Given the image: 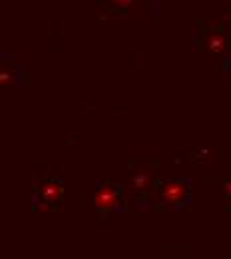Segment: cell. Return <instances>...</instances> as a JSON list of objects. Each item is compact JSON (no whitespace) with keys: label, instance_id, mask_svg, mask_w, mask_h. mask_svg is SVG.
<instances>
[{"label":"cell","instance_id":"6da1fadb","mask_svg":"<svg viewBox=\"0 0 231 259\" xmlns=\"http://www.w3.org/2000/svg\"><path fill=\"white\" fill-rule=\"evenodd\" d=\"M94 203H96V207L102 209V211L114 209L118 205V192H116V188H112V186L100 188L98 192L94 194Z\"/></svg>","mask_w":231,"mask_h":259},{"label":"cell","instance_id":"7a4b0ae2","mask_svg":"<svg viewBox=\"0 0 231 259\" xmlns=\"http://www.w3.org/2000/svg\"><path fill=\"white\" fill-rule=\"evenodd\" d=\"M186 192H188V190H186V186H183L181 182H167V184H164V188H162L164 199L167 203H171V205L183 201Z\"/></svg>","mask_w":231,"mask_h":259},{"label":"cell","instance_id":"3957f363","mask_svg":"<svg viewBox=\"0 0 231 259\" xmlns=\"http://www.w3.org/2000/svg\"><path fill=\"white\" fill-rule=\"evenodd\" d=\"M40 195H42L44 201L54 203V201H58L62 197V188L58 184H46V186L40 188Z\"/></svg>","mask_w":231,"mask_h":259},{"label":"cell","instance_id":"277c9868","mask_svg":"<svg viewBox=\"0 0 231 259\" xmlns=\"http://www.w3.org/2000/svg\"><path fill=\"white\" fill-rule=\"evenodd\" d=\"M152 184V176L148 171H137L132 178V186L135 190H148Z\"/></svg>","mask_w":231,"mask_h":259},{"label":"cell","instance_id":"5b68a950","mask_svg":"<svg viewBox=\"0 0 231 259\" xmlns=\"http://www.w3.org/2000/svg\"><path fill=\"white\" fill-rule=\"evenodd\" d=\"M207 48L211 52H223L225 50V38L221 34H211L207 38Z\"/></svg>","mask_w":231,"mask_h":259},{"label":"cell","instance_id":"8992f818","mask_svg":"<svg viewBox=\"0 0 231 259\" xmlns=\"http://www.w3.org/2000/svg\"><path fill=\"white\" fill-rule=\"evenodd\" d=\"M112 2H114L116 6H120V8H130L133 0H112Z\"/></svg>","mask_w":231,"mask_h":259},{"label":"cell","instance_id":"52a82bcc","mask_svg":"<svg viewBox=\"0 0 231 259\" xmlns=\"http://www.w3.org/2000/svg\"><path fill=\"white\" fill-rule=\"evenodd\" d=\"M0 82H2V84L10 82V74H8V72H2V74H0Z\"/></svg>","mask_w":231,"mask_h":259},{"label":"cell","instance_id":"ba28073f","mask_svg":"<svg viewBox=\"0 0 231 259\" xmlns=\"http://www.w3.org/2000/svg\"><path fill=\"white\" fill-rule=\"evenodd\" d=\"M225 194H227V197H231V180L225 182Z\"/></svg>","mask_w":231,"mask_h":259}]
</instances>
